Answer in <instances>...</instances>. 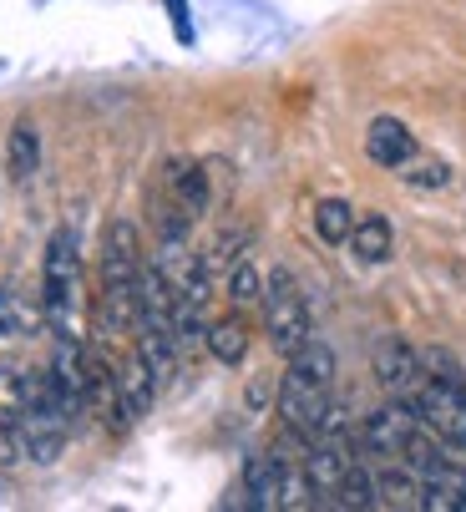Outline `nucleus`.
I'll return each instance as SVG.
<instances>
[{"label": "nucleus", "instance_id": "obj_1", "mask_svg": "<svg viewBox=\"0 0 466 512\" xmlns=\"http://www.w3.org/2000/svg\"><path fill=\"white\" fill-rule=\"evenodd\" d=\"M274 411H279V426L304 436V442L325 426V416L335 411V350L325 340H309L304 350L289 355L274 391Z\"/></svg>", "mask_w": 466, "mask_h": 512}, {"label": "nucleus", "instance_id": "obj_2", "mask_svg": "<svg viewBox=\"0 0 466 512\" xmlns=\"http://www.w3.org/2000/svg\"><path fill=\"white\" fill-rule=\"evenodd\" d=\"M142 234L132 218H112L102 229V295H97V330L102 335H122L137 330V279H142Z\"/></svg>", "mask_w": 466, "mask_h": 512}, {"label": "nucleus", "instance_id": "obj_3", "mask_svg": "<svg viewBox=\"0 0 466 512\" xmlns=\"http://www.w3.org/2000/svg\"><path fill=\"white\" fill-rule=\"evenodd\" d=\"M41 315L51 320V330H76V320H82V244H76V229L66 224L46 239Z\"/></svg>", "mask_w": 466, "mask_h": 512}, {"label": "nucleus", "instance_id": "obj_4", "mask_svg": "<svg viewBox=\"0 0 466 512\" xmlns=\"http://www.w3.org/2000/svg\"><path fill=\"white\" fill-rule=\"evenodd\" d=\"M71 416L51 386L46 371H26V406H21V457L36 467H51L66 452V436H71Z\"/></svg>", "mask_w": 466, "mask_h": 512}, {"label": "nucleus", "instance_id": "obj_5", "mask_svg": "<svg viewBox=\"0 0 466 512\" xmlns=\"http://www.w3.org/2000/svg\"><path fill=\"white\" fill-rule=\"evenodd\" d=\"M259 315H264V335L269 345L289 360L294 350H304L315 340V320H309V295L294 269H269L264 274V300H259Z\"/></svg>", "mask_w": 466, "mask_h": 512}, {"label": "nucleus", "instance_id": "obj_6", "mask_svg": "<svg viewBox=\"0 0 466 512\" xmlns=\"http://www.w3.org/2000/svg\"><path fill=\"white\" fill-rule=\"evenodd\" d=\"M421 431V416L396 401V396H385L360 426H355V442L370 462H406V447H411V436Z\"/></svg>", "mask_w": 466, "mask_h": 512}, {"label": "nucleus", "instance_id": "obj_7", "mask_svg": "<svg viewBox=\"0 0 466 512\" xmlns=\"http://www.w3.org/2000/svg\"><path fill=\"white\" fill-rule=\"evenodd\" d=\"M370 371H375V381H380L385 396L406 401L416 391V381H421V350L406 335H380L375 350H370Z\"/></svg>", "mask_w": 466, "mask_h": 512}, {"label": "nucleus", "instance_id": "obj_8", "mask_svg": "<svg viewBox=\"0 0 466 512\" xmlns=\"http://www.w3.org/2000/svg\"><path fill=\"white\" fill-rule=\"evenodd\" d=\"M158 376H152V365L142 360V350L132 345L122 360H117V416H122V436L152 411V401H158Z\"/></svg>", "mask_w": 466, "mask_h": 512}, {"label": "nucleus", "instance_id": "obj_9", "mask_svg": "<svg viewBox=\"0 0 466 512\" xmlns=\"http://www.w3.org/2000/svg\"><path fill=\"white\" fill-rule=\"evenodd\" d=\"M416 153H421V142H416V132H411L401 117H375V122L365 127V158H370L375 168L401 173Z\"/></svg>", "mask_w": 466, "mask_h": 512}, {"label": "nucleus", "instance_id": "obj_10", "mask_svg": "<svg viewBox=\"0 0 466 512\" xmlns=\"http://www.w3.org/2000/svg\"><path fill=\"white\" fill-rule=\"evenodd\" d=\"M21 406H26V371L0 365V467L21 462Z\"/></svg>", "mask_w": 466, "mask_h": 512}, {"label": "nucleus", "instance_id": "obj_11", "mask_svg": "<svg viewBox=\"0 0 466 512\" xmlns=\"http://www.w3.org/2000/svg\"><path fill=\"white\" fill-rule=\"evenodd\" d=\"M168 198L188 213V218H203L208 203H213V183H208V168L193 163V158H173L168 163Z\"/></svg>", "mask_w": 466, "mask_h": 512}, {"label": "nucleus", "instance_id": "obj_12", "mask_svg": "<svg viewBox=\"0 0 466 512\" xmlns=\"http://www.w3.org/2000/svg\"><path fill=\"white\" fill-rule=\"evenodd\" d=\"M360 264H385L396 254V229H391V218L385 213H355V229H350V244H345Z\"/></svg>", "mask_w": 466, "mask_h": 512}, {"label": "nucleus", "instance_id": "obj_13", "mask_svg": "<svg viewBox=\"0 0 466 512\" xmlns=\"http://www.w3.org/2000/svg\"><path fill=\"white\" fill-rule=\"evenodd\" d=\"M375 497H380V507L421 512V472L406 462H375Z\"/></svg>", "mask_w": 466, "mask_h": 512}, {"label": "nucleus", "instance_id": "obj_14", "mask_svg": "<svg viewBox=\"0 0 466 512\" xmlns=\"http://www.w3.org/2000/svg\"><path fill=\"white\" fill-rule=\"evenodd\" d=\"M203 345H208V355L218 365H244V355H249V320H244V310H228V315L208 320Z\"/></svg>", "mask_w": 466, "mask_h": 512}, {"label": "nucleus", "instance_id": "obj_15", "mask_svg": "<svg viewBox=\"0 0 466 512\" xmlns=\"http://www.w3.org/2000/svg\"><path fill=\"white\" fill-rule=\"evenodd\" d=\"M6 173L11 183H31L41 173V132L31 117H16L6 132Z\"/></svg>", "mask_w": 466, "mask_h": 512}, {"label": "nucleus", "instance_id": "obj_16", "mask_svg": "<svg viewBox=\"0 0 466 512\" xmlns=\"http://www.w3.org/2000/svg\"><path fill=\"white\" fill-rule=\"evenodd\" d=\"M259 300H264V274L249 254H239L228 264V305L249 315V310H259Z\"/></svg>", "mask_w": 466, "mask_h": 512}, {"label": "nucleus", "instance_id": "obj_17", "mask_svg": "<svg viewBox=\"0 0 466 512\" xmlns=\"http://www.w3.org/2000/svg\"><path fill=\"white\" fill-rule=\"evenodd\" d=\"M335 507H340V512H370V507H380L370 457H360V462L345 472V482H340V492H335Z\"/></svg>", "mask_w": 466, "mask_h": 512}, {"label": "nucleus", "instance_id": "obj_18", "mask_svg": "<svg viewBox=\"0 0 466 512\" xmlns=\"http://www.w3.org/2000/svg\"><path fill=\"white\" fill-rule=\"evenodd\" d=\"M350 229H355V208H350L345 198H320V203H315V234H320L330 249L350 244Z\"/></svg>", "mask_w": 466, "mask_h": 512}, {"label": "nucleus", "instance_id": "obj_19", "mask_svg": "<svg viewBox=\"0 0 466 512\" xmlns=\"http://www.w3.org/2000/svg\"><path fill=\"white\" fill-rule=\"evenodd\" d=\"M401 178H406L411 188H451V163H446V158H431V153H416V158L401 168Z\"/></svg>", "mask_w": 466, "mask_h": 512}, {"label": "nucleus", "instance_id": "obj_20", "mask_svg": "<svg viewBox=\"0 0 466 512\" xmlns=\"http://www.w3.org/2000/svg\"><path fill=\"white\" fill-rule=\"evenodd\" d=\"M36 310L31 305H21L16 295H6V289H0V335H6V340H21V335H31L36 330Z\"/></svg>", "mask_w": 466, "mask_h": 512}, {"label": "nucleus", "instance_id": "obj_21", "mask_svg": "<svg viewBox=\"0 0 466 512\" xmlns=\"http://www.w3.org/2000/svg\"><path fill=\"white\" fill-rule=\"evenodd\" d=\"M168 11H173V26L183 41H193V26H188V0H168Z\"/></svg>", "mask_w": 466, "mask_h": 512}, {"label": "nucleus", "instance_id": "obj_22", "mask_svg": "<svg viewBox=\"0 0 466 512\" xmlns=\"http://www.w3.org/2000/svg\"><path fill=\"white\" fill-rule=\"evenodd\" d=\"M456 462H461V467H466V447H461V452H456Z\"/></svg>", "mask_w": 466, "mask_h": 512}]
</instances>
